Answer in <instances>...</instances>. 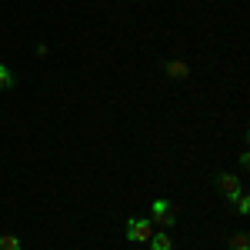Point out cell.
Returning a JSON list of instances; mask_svg holds the SVG:
<instances>
[{"mask_svg": "<svg viewBox=\"0 0 250 250\" xmlns=\"http://www.w3.org/2000/svg\"><path fill=\"white\" fill-rule=\"evenodd\" d=\"M150 213H154V220L164 227V230H170L173 224H177V210H173L170 200H154V207H150Z\"/></svg>", "mask_w": 250, "mask_h": 250, "instance_id": "6da1fadb", "label": "cell"}, {"mask_svg": "<svg viewBox=\"0 0 250 250\" xmlns=\"http://www.w3.org/2000/svg\"><path fill=\"white\" fill-rule=\"evenodd\" d=\"M127 237L134 240V244H147L154 230H150V220H144V217H134L130 224H127Z\"/></svg>", "mask_w": 250, "mask_h": 250, "instance_id": "7a4b0ae2", "label": "cell"}, {"mask_svg": "<svg viewBox=\"0 0 250 250\" xmlns=\"http://www.w3.org/2000/svg\"><path fill=\"white\" fill-rule=\"evenodd\" d=\"M217 187H220V190L233 200V197H237V190H240V180H237L233 173H224V177H217Z\"/></svg>", "mask_w": 250, "mask_h": 250, "instance_id": "3957f363", "label": "cell"}, {"mask_svg": "<svg viewBox=\"0 0 250 250\" xmlns=\"http://www.w3.org/2000/svg\"><path fill=\"white\" fill-rule=\"evenodd\" d=\"M150 247L154 250H173L170 233H154V237H150Z\"/></svg>", "mask_w": 250, "mask_h": 250, "instance_id": "277c9868", "label": "cell"}, {"mask_svg": "<svg viewBox=\"0 0 250 250\" xmlns=\"http://www.w3.org/2000/svg\"><path fill=\"white\" fill-rule=\"evenodd\" d=\"M0 250H20L17 233H0Z\"/></svg>", "mask_w": 250, "mask_h": 250, "instance_id": "5b68a950", "label": "cell"}, {"mask_svg": "<svg viewBox=\"0 0 250 250\" xmlns=\"http://www.w3.org/2000/svg\"><path fill=\"white\" fill-rule=\"evenodd\" d=\"M230 250H250V237L247 233H233L230 237Z\"/></svg>", "mask_w": 250, "mask_h": 250, "instance_id": "8992f818", "label": "cell"}, {"mask_svg": "<svg viewBox=\"0 0 250 250\" xmlns=\"http://www.w3.org/2000/svg\"><path fill=\"white\" fill-rule=\"evenodd\" d=\"M233 207H237L240 213H247V210H250V197H247L244 190H237V197H233Z\"/></svg>", "mask_w": 250, "mask_h": 250, "instance_id": "52a82bcc", "label": "cell"}, {"mask_svg": "<svg viewBox=\"0 0 250 250\" xmlns=\"http://www.w3.org/2000/svg\"><path fill=\"white\" fill-rule=\"evenodd\" d=\"M7 87H14V74L0 63V90H7Z\"/></svg>", "mask_w": 250, "mask_h": 250, "instance_id": "ba28073f", "label": "cell"}, {"mask_svg": "<svg viewBox=\"0 0 250 250\" xmlns=\"http://www.w3.org/2000/svg\"><path fill=\"white\" fill-rule=\"evenodd\" d=\"M170 77H187V67L184 63H170Z\"/></svg>", "mask_w": 250, "mask_h": 250, "instance_id": "9c48e42d", "label": "cell"}]
</instances>
